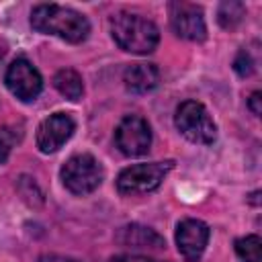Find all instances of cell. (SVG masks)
<instances>
[{
  "label": "cell",
  "instance_id": "obj_18",
  "mask_svg": "<svg viewBox=\"0 0 262 262\" xmlns=\"http://www.w3.org/2000/svg\"><path fill=\"white\" fill-rule=\"evenodd\" d=\"M18 182H20L23 186H27V190H25V188H18V192L23 194V199H25L29 205H35V199H37V203H39V205L43 203V192H41V190H39V186L33 182V178L23 176Z\"/></svg>",
  "mask_w": 262,
  "mask_h": 262
},
{
  "label": "cell",
  "instance_id": "obj_11",
  "mask_svg": "<svg viewBox=\"0 0 262 262\" xmlns=\"http://www.w3.org/2000/svg\"><path fill=\"white\" fill-rule=\"evenodd\" d=\"M115 239L121 244V246H127V248H135V250H162L166 246L164 237L154 231L151 227H145V225H139V223H131V225H123Z\"/></svg>",
  "mask_w": 262,
  "mask_h": 262
},
{
  "label": "cell",
  "instance_id": "obj_8",
  "mask_svg": "<svg viewBox=\"0 0 262 262\" xmlns=\"http://www.w3.org/2000/svg\"><path fill=\"white\" fill-rule=\"evenodd\" d=\"M172 31L186 41H203L207 37V25L201 6L190 2H170L168 4Z\"/></svg>",
  "mask_w": 262,
  "mask_h": 262
},
{
  "label": "cell",
  "instance_id": "obj_15",
  "mask_svg": "<svg viewBox=\"0 0 262 262\" xmlns=\"http://www.w3.org/2000/svg\"><path fill=\"white\" fill-rule=\"evenodd\" d=\"M235 254L242 262H262V239L258 235L235 239Z\"/></svg>",
  "mask_w": 262,
  "mask_h": 262
},
{
  "label": "cell",
  "instance_id": "obj_5",
  "mask_svg": "<svg viewBox=\"0 0 262 262\" xmlns=\"http://www.w3.org/2000/svg\"><path fill=\"white\" fill-rule=\"evenodd\" d=\"M172 166H174L172 160L129 166L119 174L117 188L123 194H141V192L156 190L166 178V174L172 170Z\"/></svg>",
  "mask_w": 262,
  "mask_h": 262
},
{
  "label": "cell",
  "instance_id": "obj_20",
  "mask_svg": "<svg viewBox=\"0 0 262 262\" xmlns=\"http://www.w3.org/2000/svg\"><path fill=\"white\" fill-rule=\"evenodd\" d=\"M260 102H262V94L256 90V92H252L250 94V98H248V108L258 117L260 113H262V106H260Z\"/></svg>",
  "mask_w": 262,
  "mask_h": 262
},
{
  "label": "cell",
  "instance_id": "obj_13",
  "mask_svg": "<svg viewBox=\"0 0 262 262\" xmlns=\"http://www.w3.org/2000/svg\"><path fill=\"white\" fill-rule=\"evenodd\" d=\"M53 86L57 88V92L70 100H80L84 94V82L82 76L72 70V68H63L53 76Z\"/></svg>",
  "mask_w": 262,
  "mask_h": 262
},
{
  "label": "cell",
  "instance_id": "obj_6",
  "mask_svg": "<svg viewBox=\"0 0 262 262\" xmlns=\"http://www.w3.org/2000/svg\"><path fill=\"white\" fill-rule=\"evenodd\" d=\"M115 143L121 154L135 158L149 151L151 145V129L149 123L139 115H127L115 129Z\"/></svg>",
  "mask_w": 262,
  "mask_h": 262
},
{
  "label": "cell",
  "instance_id": "obj_4",
  "mask_svg": "<svg viewBox=\"0 0 262 262\" xmlns=\"http://www.w3.org/2000/svg\"><path fill=\"white\" fill-rule=\"evenodd\" d=\"M63 186L74 194H88L96 190L104 178V170L100 162L90 154L72 156L59 170Z\"/></svg>",
  "mask_w": 262,
  "mask_h": 262
},
{
  "label": "cell",
  "instance_id": "obj_17",
  "mask_svg": "<svg viewBox=\"0 0 262 262\" xmlns=\"http://www.w3.org/2000/svg\"><path fill=\"white\" fill-rule=\"evenodd\" d=\"M233 70H235V74L242 76V78H248V76L254 74L256 63H254L252 55H250L246 49H242V51L235 55V59H233Z\"/></svg>",
  "mask_w": 262,
  "mask_h": 262
},
{
  "label": "cell",
  "instance_id": "obj_16",
  "mask_svg": "<svg viewBox=\"0 0 262 262\" xmlns=\"http://www.w3.org/2000/svg\"><path fill=\"white\" fill-rule=\"evenodd\" d=\"M23 137V131L16 129V127H0V164L6 162V158L10 156L12 147L20 141Z\"/></svg>",
  "mask_w": 262,
  "mask_h": 262
},
{
  "label": "cell",
  "instance_id": "obj_3",
  "mask_svg": "<svg viewBox=\"0 0 262 262\" xmlns=\"http://www.w3.org/2000/svg\"><path fill=\"white\" fill-rule=\"evenodd\" d=\"M174 125L192 143L209 145L217 139L215 121L211 119L205 104H201L196 100H184L182 104H178L176 115H174Z\"/></svg>",
  "mask_w": 262,
  "mask_h": 262
},
{
  "label": "cell",
  "instance_id": "obj_2",
  "mask_svg": "<svg viewBox=\"0 0 262 262\" xmlns=\"http://www.w3.org/2000/svg\"><path fill=\"white\" fill-rule=\"evenodd\" d=\"M111 35L121 49L137 55L151 53L160 43L158 27L149 18L127 10L115 12L111 16Z\"/></svg>",
  "mask_w": 262,
  "mask_h": 262
},
{
  "label": "cell",
  "instance_id": "obj_14",
  "mask_svg": "<svg viewBox=\"0 0 262 262\" xmlns=\"http://www.w3.org/2000/svg\"><path fill=\"white\" fill-rule=\"evenodd\" d=\"M246 16V6L242 2H221L217 8V20L223 29H233L242 23V18Z\"/></svg>",
  "mask_w": 262,
  "mask_h": 262
},
{
  "label": "cell",
  "instance_id": "obj_10",
  "mask_svg": "<svg viewBox=\"0 0 262 262\" xmlns=\"http://www.w3.org/2000/svg\"><path fill=\"white\" fill-rule=\"evenodd\" d=\"M209 225L201 219H184L176 227V246L186 262H199L207 242H209Z\"/></svg>",
  "mask_w": 262,
  "mask_h": 262
},
{
  "label": "cell",
  "instance_id": "obj_12",
  "mask_svg": "<svg viewBox=\"0 0 262 262\" xmlns=\"http://www.w3.org/2000/svg\"><path fill=\"white\" fill-rule=\"evenodd\" d=\"M123 82L129 92L145 94V92H151L160 84V70L156 68V63L137 61V63L127 66V70L123 74Z\"/></svg>",
  "mask_w": 262,
  "mask_h": 262
},
{
  "label": "cell",
  "instance_id": "obj_7",
  "mask_svg": "<svg viewBox=\"0 0 262 262\" xmlns=\"http://www.w3.org/2000/svg\"><path fill=\"white\" fill-rule=\"evenodd\" d=\"M4 82H6L8 90L18 100H23V102L35 100L41 94V90H43V78H41V74L25 57H18V59H14L8 66V70L4 74Z\"/></svg>",
  "mask_w": 262,
  "mask_h": 262
},
{
  "label": "cell",
  "instance_id": "obj_1",
  "mask_svg": "<svg viewBox=\"0 0 262 262\" xmlns=\"http://www.w3.org/2000/svg\"><path fill=\"white\" fill-rule=\"evenodd\" d=\"M31 27L37 33L59 37L68 43H82L90 35L88 18L70 8L59 4H39L31 10Z\"/></svg>",
  "mask_w": 262,
  "mask_h": 262
},
{
  "label": "cell",
  "instance_id": "obj_9",
  "mask_svg": "<svg viewBox=\"0 0 262 262\" xmlns=\"http://www.w3.org/2000/svg\"><path fill=\"white\" fill-rule=\"evenodd\" d=\"M76 131V121L66 113H53L41 121L37 129V147L43 154L57 151Z\"/></svg>",
  "mask_w": 262,
  "mask_h": 262
},
{
  "label": "cell",
  "instance_id": "obj_19",
  "mask_svg": "<svg viewBox=\"0 0 262 262\" xmlns=\"http://www.w3.org/2000/svg\"><path fill=\"white\" fill-rule=\"evenodd\" d=\"M108 262H160V260L147 258V256H137V254H119V256H113Z\"/></svg>",
  "mask_w": 262,
  "mask_h": 262
},
{
  "label": "cell",
  "instance_id": "obj_21",
  "mask_svg": "<svg viewBox=\"0 0 262 262\" xmlns=\"http://www.w3.org/2000/svg\"><path fill=\"white\" fill-rule=\"evenodd\" d=\"M39 262H80V260H74L68 256H57V254H45L39 258Z\"/></svg>",
  "mask_w": 262,
  "mask_h": 262
}]
</instances>
